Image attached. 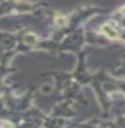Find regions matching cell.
I'll use <instances>...</instances> for the list:
<instances>
[{
    "instance_id": "1",
    "label": "cell",
    "mask_w": 125,
    "mask_h": 128,
    "mask_svg": "<svg viewBox=\"0 0 125 128\" xmlns=\"http://www.w3.org/2000/svg\"><path fill=\"white\" fill-rule=\"evenodd\" d=\"M102 31L106 35L107 37L111 38H118V32L112 28L110 24H105L102 27Z\"/></svg>"
}]
</instances>
